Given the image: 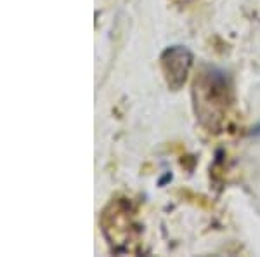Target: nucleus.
I'll use <instances>...</instances> for the list:
<instances>
[{"label":"nucleus","instance_id":"f257e3e1","mask_svg":"<svg viewBox=\"0 0 260 257\" xmlns=\"http://www.w3.org/2000/svg\"><path fill=\"white\" fill-rule=\"evenodd\" d=\"M196 119L210 132H220L231 106V85L224 71L207 66L192 83Z\"/></svg>","mask_w":260,"mask_h":257},{"label":"nucleus","instance_id":"f03ea898","mask_svg":"<svg viewBox=\"0 0 260 257\" xmlns=\"http://www.w3.org/2000/svg\"><path fill=\"white\" fill-rule=\"evenodd\" d=\"M161 73L172 91H180L187 82L192 66V52L184 45H170L160 56Z\"/></svg>","mask_w":260,"mask_h":257}]
</instances>
